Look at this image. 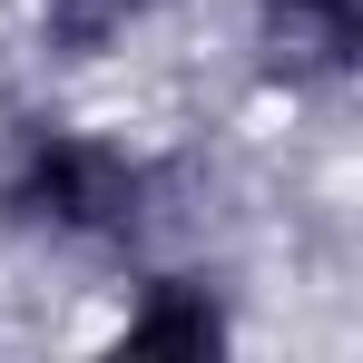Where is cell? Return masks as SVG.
Returning a JSON list of instances; mask_svg holds the SVG:
<instances>
[{"mask_svg":"<svg viewBox=\"0 0 363 363\" xmlns=\"http://www.w3.org/2000/svg\"><path fill=\"white\" fill-rule=\"evenodd\" d=\"M147 10H157V0H40V40H50L60 60H108Z\"/></svg>","mask_w":363,"mask_h":363,"instance_id":"obj_4","label":"cell"},{"mask_svg":"<svg viewBox=\"0 0 363 363\" xmlns=\"http://www.w3.org/2000/svg\"><path fill=\"white\" fill-rule=\"evenodd\" d=\"M363 60V0H255V69L275 89H344Z\"/></svg>","mask_w":363,"mask_h":363,"instance_id":"obj_2","label":"cell"},{"mask_svg":"<svg viewBox=\"0 0 363 363\" xmlns=\"http://www.w3.org/2000/svg\"><path fill=\"white\" fill-rule=\"evenodd\" d=\"M0 216L30 226V236H69V245L138 236V216H147V167L128 157L118 138L30 128L20 157H10V177H0Z\"/></svg>","mask_w":363,"mask_h":363,"instance_id":"obj_1","label":"cell"},{"mask_svg":"<svg viewBox=\"0 0 363 363\" xmlns=\"http://www.w3.org/2000/svg\"><path fill=\"white\" fill-rule=\"evenodd\" d=\"M118 344H138V354H216L226 344V304L206 285H186V275H167V285H147V304H128Z\"/></svg>","mask_w":363,"mask_h":363,"instance_id":"obj_3","label":"cell"}]
</instances>
